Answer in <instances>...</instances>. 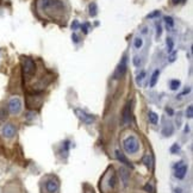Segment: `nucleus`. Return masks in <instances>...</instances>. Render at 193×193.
I'll return each instance as SVG.
<instances>
[{"label":"nucleus","mask_w":193,"mask_h":193,"mask_svg":"<svg viewBox=\"0 0 193 193\" xmlns=\"http://www.w3.org/2000/svg\"><path fill=\"white\" fill-rule=\"evenodd\" d=\"M123 148L128 154L133 155L139 150V141L135 136H128L123 141Z\"/></svg>","instance_id":"f257e3e1"},{"label":"nucleus","mask_w":193,"mask_h":193,"mask_svg":"<svg viewBox=\"0 0 193 193\" xmlns=\"http://www.w3.org/2000/svg\"><path fill=\"white\" fill-rule=\"evenodd\" d=\"M22 67H23V74L26 78L32 76L36 72V63L30 57H22Z\"/></svg>","instance_id":"f03ea898"},{"label":"nucleus","mask_w":193,"mask_h":193,"mask_svg":"<svg viewBox=\"0 0 193 193\" xmlns=\"http://www.w3.org/2000/svg\"><path fill=\"white\" fill-rule=\"evenodd\" d=\"M8 112L13 116H17L22 112V109H23V103L20 100V98L18 96H12L10 100H8Z\"/></svg>","instance_id":"7ed1b4c3"},{"label":"nucleus","mask_w":193,"mask_h":193,"mask_svg":"<svg viewBox=\"0 0 193 193\" xmlns=\"http://www.w3.org/2000/svg\"><path fill=\"white\" fill-rule=\"evenodd\" d=\"M74 112H75V115L78 116L79 119L84 122L85 124H92L93 122L96 121V118H94L93 116H92V115H88L87 112H85L84 110L75 109V110H74Z\"/></svg>","instance_id":"20e7f679"},{"label":"nucleus","mask_w":193,"mask_h":193,"mask_svg":"<svg viewBox=\"0 0 193 193\" xmlns=\"http://www.w3.org/2000/svg\"><path fill=\"white\" fill-rule=\"evenodd\" d=\"M127 56H124L123 59H122L121 63H119V66L117 67V69H116L115 74H113V79H121L124 76V74L127 73V68H128V65H127Z\"/></svg>","instance_id":"39448f33"},{"label":"nucleus","mask_w":193,"mask_h":193,"mask_svg":"<svg viewBox=\"0 0 193 193\" xmlns=\"http://www.w3.org/2000/svg\"><path fill=\"white\" fill-rule=\"evenodd\" d=\"M16 133H17V129H16V127H14L13 124H11V123L5 124V125L3 127V129H1V135H3L5 138H12V137H14Z\"/></svg>","instance_id":"423d86ee"},{"label":"nucleus","mask_w":193,"mask_h":193,"mask_svg":"<svg viewBox=\"0 0 193 193\" xmlns=\"http://www.w3.org/2000/svg\"><path fill=\"white\" fill-rule=\"evenodd\" d=\"M174 169H175V176L178 179H184L185 178V175L187 173V166L182 161L178 162V164H175Z\"/></svg>","instance_id":"0eeeda50"},{"label":"nucleus","mask_w":193,"mask_h":193,"mask_svg":"<svg viewBox=\"0 0 193 193\" xmlns=\"http://www.w3.org/2000/svg\"><path fill=\"white\" fill-rule=\"evenodd\" d=\"M131 119V105L130 103H128L124 109H123V112H122V124L123 125H127L128 123Z\"/></svg>","instance_id":"6e6552de"},{"label":"nucleus","mask_w":193,"mask_h":193,"mask_svg":"<svg viewBox=\"0 0 193 193\" xmlns=\"http://www.w3.org/2000/svg\"><path fill=\"white\" fill-rule=\"evenodd\" d=\"M45 188L48 193H57L59 188H60V184L56 179H49L45 182Z\"/></svg>","instance_id":"1a4fd4ad"},{"label":"nucleus","mask_w":193,"mask_h":193,"mask_svg":"<svg viewBox=\"0 0 193 193\" xmlns=\"http://www.w3.org/2000/svg\"><path fill=\"white\" fill-rule=\"evenodd\" d=\"M107 187L111 190H115L117 186V175L115 173V169L111 168L110 169V173L107 174Z\"/></svg>","instance_id":"9d476101"},{"label":"nucleus","mask_w":193,"mask_h":193,"mask_svg":"<svg viewBox=\"0 0 193 193\" xmlns=\"http://www.w3.org/2000/svg\"><path fill=\"white\" fill-rule=\"evenodd\" d=\"M119 174H121L122 181H123L124 186H127L128 182H129V178H130V174L128 173V170L125 168H121V169H119Z\"/></svg>","instance_id":"9b49d317"},{"label":"nucleus","mask_w":193,"mask_h":193,"mask_svg":"<svg viewBox=\"0 0 193 193\" xmlns=\"http://www.w3.org/2000/svg\"><path fill=\"white\" fill-rule=\"evenodd\" d=\"M116 157H117L118 161H121V163H124V164H127V166H130V163H129V161H128V159L124 156V154L121 153L119 150H116Z\"/></svg>","instance_id":"f8f14e48"},{"label":"nucleus","mask_w":193,"mask_h":193,"mask_svg":"<svg viewBox=\"0 0 193 193\" xmlns=\"http://www.w3.org/2000/svg\"><path fill=\"white\" fill-rule=\"evenodd\" d=\"M159 75H160V70H155V72L153 73V75H151V78H150V81H149V86H150V87H154V86L156 85Z\"/></svg>","instance_id":"ddd939ff"},{"label":"nucleus","mask_w":193,"mask_h":193,"mask_svg":"<svg viewBox=\"0 0 193 193\" xmlns=\"http://www.w3.org/2000/svg\"><path fill=\"white\" fill-rule=\"evenodd\" d=\"M173 131H174V128L172 127V124H168L167 127H164L162 129V135L166 136V137H168V136H170L173 133Z\"/></svg>","instance_id":"4468645a"},{"label":"nucleus","mask_w":193,"mask_h":193,"mask_svg":"<svg viewBox=\"0 0 193 193\" xmlns=\"http://www.w3.org/2000/svg\"><path fill=\"white\" fill-rule=\"evenodd\" d=\"M148 118H149V122H150L151 124H157L159 123V116L155 112H153V111H150L148 113Z\"/></svg>","instance_id":"2eb2a0df"},{"label":"nucleus","mask_w":193,"mask_h":193,"mask_svg":"<svg viewBox=\"0 0 193 193\" xmlns=\"http://www.w3.org/2000/svg\"><path fill=\"white\" fill-rule=\"evenodd\" d=\"M143 163H144L149 169H151V167H153V161H151V157L149 154L144 155V157H143Z\"/></svg>","instance_id":"dca6fc26"},{"label":"nucleus","mask_w":193,"mask_h":193,"mask_svg":"<svg viewBox=\"0 0 193 193\" xmlns=\"http://www.w3.org/2000/svg\"><path fill=\"white\" fill-rule=\"evenodd\" d=\"M133 47L136 49H141L143 47V39H142L141 37H136V38L133 39Z\"/></svg>","instance_id":"f3484780"},{"label":"nucleus","mask_w":193,"mask_h":193,"mask_svg":"<svg viewBox=\"0 0 193 193\" xmlns=\"http://www.w3.org/2000/svg\"><path fill=\"white\" fill-rule=\"evenodd\" d=\"M169 86H170V90L172 91H176L180 87V81H179V80H172L170 84H169Z\"/></svg>","instance_id":"a211bd4d"},{"label":"nucleus","mask_w":193,"mask_h":193,"mask_svg":"<svg viewBox=\"0 0 193 193\" xmlns=\"http://www.w3.org/2000/svg\"><path fill=\"white\" fill-rule=\"evenodd\" d=\"M144 78H145V72L144 70H142V72L137 75V78H136V82H137L138 85H142V81L144 80Z\"/></svg>","instance_id":"6ab92c4d"},{"label":"nucleus","mask_w":193,"mask_h":193,"mask_svg":"<svg viewBox=\"0 0 193 193\" xmlns=\"http://www.w3.org/2000/svg\"><path fill=\"white\" fill-rule=\"evenodd\" d=\"M144 191L148 193H155V188H154V186L151 185L150 182H148V184L144 185Z\"/></svg>","instance_id":"aec40b11"},{"label":"nucleus","mask_w":193,"mask_h":193,"mask_svg":"<svg viewBox=\"0 0 193 193\" xmlns=\"http://www.w3.org/2000/svg\"><path fill=\"white\" fill-rule=\"evenodd\" d=\"M180 151V147L178 145V143H174V144L170 147V153L172 154H178Z\"/></svg>","instance_id":"412c9836"},{"label":"nucleus","mask_w":193,"mask_h":193,"mask_svg":"<svg viewBox=\"0 0 193 193\" xmlns=\"http://www.w3.org/2000/svg\"><path fill=\"white\" fill-rule=\"evenodd\" d=\"M186 117L187 118H192L193 117V106L192 105H190L186 110Z\"/></svg>","instance_id":"4be33fe9"},{"label":"nucleus","mask_w":193,"mask_h":193,"mask_svg":"<svg viewBox=\"0 0 193 193\" xmlns=\"http://www.w3.org/2000/svg\"><path fill=\"white\" fill-rule=\"evenodd\" d=\"M164 20H166V24H167V28H168V29L173 28V25H174V22H173V19L170 18V17H166V18H164Z\"/></svg>","instance_id":"5701e85b"},{"label":"nucleus","mask_w":193,"mask_h":193,"mask_svg":"<svg viewBox=\"0 0 193 193\" xmlns=\"http://www.w3.org/2000/svg\"><path fill=\"white\" fill-rule=\"evenodd\" d=\"M90 14L92 16V17H94L96 14V4H92L90 6Z\"/></svg>","instance_id":"b1692460"},{"label":"nucleus","mask_w":193,"mask_h":193,"mask_svg":"<svg viewBox=\"0 0 193 193\" xmlns=\"http://www.w3.org/2000/svg\"><path fill=\"white\" fill-rule=\"evenodd\" d=\"M84 190H85V192L84 193H94V190H93V187L90 186V185H84Z\"/></svg>","instance_id":"393cba45"},{"label":"nucleus","mask_w":193,"mask_h":193,"mask_svg":"<svg viewBox=\"0 0 193 193\" xmlns=\"http://www.w3.org/2000/svg\"><path fill=\"white\" fill-rule=\"evenodd\" d=\"M167 47H168V51L170 53L173 50V47H174V43H173V39L172 38H168L167 39Z\"/></svg>","instance_id":"a878e982"},{"label":"nucleus","mask_w":193,"mask_h":193,"mask_svg":"<svg viewBox=\"0 0 193 193\" xmlns=\"http://www.w3.org/2000/svg\"><path fill=\"white\" fill-rule=\"evenodd\" d=\"M7 117V112L4 109H0V121H4Z\"/></svg>","instance_id":"bb28decb"},{"label":"nucleus","mask_w":193,"mask_h":193,"mask_svg":"<svg viewBox=\"0 0 193 193\" xmlns=\"http://www.w3.org/2000/svg\"><path fill=\"white\" fill-rule=\"evenodd\" d=\"M133 65L136 67H138L139 65H141V60L138 59V56H135V57H133Z\"/></svg>","instance_id":"cd10ccee"},{"label":"nucleus","mask_w":193,"mask_h":193,"mask_svg":"<svg viewBox=\"0 0 193 193\" xmlns=\"http://www.w3.org/2000/svg\"><path fill=\"white\" fill-rule=\"evenodd\" d=\"M78 26H79V23L76 22V20H75V22H74V23L72 24V29H73V30H76V29H78Z\"/></svg>","instance_id":"c85d7f7f"},{"label":"nucleus","mask_w":193,"mask_h":193,"mask_svg":"<svg viewBox=\"0 0 193 193\" xmlns=\"http://www.w3.org/2000/svg\"><path fill=\"white\" fill-rule=\"evenodd\" d=\"M166 112H167V113H168L169 116H173V115H174V112H173V110L170 109V107H167V109H166Z\"/></svg>","instance_id":"c756f323"},{"label":"nucleus","mask_w":193,"mask_h":193,"mask_svg":"<svg viewBox=\"0 0 193 193\" xmlns=\"http://www.w3.org/2000/svg\"><path fill=\"white\" fill-rule=\"evenodd\" d=\"M156 29H157L156 35H157V37H159L160 35H161V26H160V25H156Z\"/></svg>","instance_id":"7c9ffc66"},{"label":"nucleus","mask_w":193,"mask_h":193,"mask_svg":"<svg viewBox=\"0 0 193 193\" xmlns=\"http://www.w3.org/2000/svg\"><path fill=\"white\" fill-rule=\"evenodd\" d=\"M155 16H160V12H159V11H156V12H154V13H151V14H149L148 17H149V18H153V17H155Z\"/></svg>","instance_id":"2f4dec72"},{"label":"nucleus","mask_w":193,"mask_h":193,"mask_svg":"<svg viewBox=\"0 0 193 193\" xmlns=\"http://www.w3.org/2000/svg\"><path fill=\"white\" fill-rule=\"evenodd\" d=\"M173 193H182V190H181L180 187H176V188H174Z\"/></svg>","instance_id":"473e14b6"},{"label":"nucleus","mask_w":193,"mask_h":193,"mask_svg":"<svg viewBox=\"0 0 193 193\" xmlns=\"http://www.w3.org/2000/svg\"><path fill=\"white\" fill-rule=\"evenodd\" d=\"M182 1H185V0H172V3H173L174 5H176V4H180V3H182Z\"/></svg>","instance_id":"72a5a7b5"},{"label":"nucleus","mask_w":193,"mask_h":193,"mask_svg":"<svg viewBox=\"0 0 193 193\" xmlns=\"http://www.w3.org/2000/svg\"><path fill=\"white\" fill-rule=\"evenodd\" d=\"M73 39H74V42H75V43H78V42H79V37L76 36V35H75V34H74V35H73Z\"/></svg>","instance_id":"f704fd0d"},{"label":"nucleus","mask_w":193,"mask_h":193,"mask_svg":"<svg viewBox=\"0 0 193 193\" xmlns=\"http://www.w3.org/2000/svg\"><path fill=\"white\" fill-rule=\"evenodd\" d=\"M87 26H88V25H87V24H84V26H81V28H82V30H84L85 34L87 32Z\"/></svg>","instance_id":"c9c22d12"}]
</instances>
